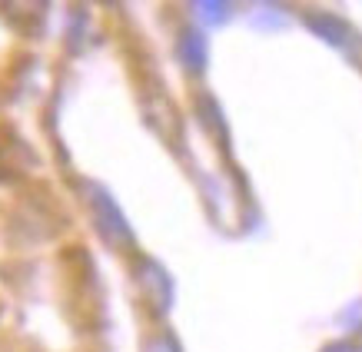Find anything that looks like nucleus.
Masks as SVG:
<instances>
[{
  "instance_id": "nucleus-1",
  "label": "nucleus",
  "mask_w": 362,
  "mask_h": 352,
  "mask_svg": "<svg viewBox=\"0 0 362 352\" xmlns=\"http://www.w3.org/2000/svg\"><path fill=\"white\" fill-rule=\"evenodd\" d=\"M83 189H87L83 196H87L90 216H93V226H97L100 236L110 242L113 250H133V230L123 216V209L117 206V199L97 183H83Z\"/></svg>"
},
{
  "instance_id": "nucleus-2",
  "label": "nucleus",
  "mask_w": 362,
  "mask_h": 352,
  "mask_svg": "<svg viewBox=\"0 0 362 352\" xmlns=\"http://www.w3.org/2000/svg\"><path fill=\"white\" fill-rule=\"evenodd\" d=\"M136 286L143 293V303L153 309V312H166L173 303V286H170V276L160 263L153 259H140L136 263Z\"/></svg>"
},
{
  "instance_id": "nucleus-3",
  "label": "nucleus",
  "mask_w": 362,
  "mask_h": 352,
  "mask_svg": "<svg viewBox=\"0 0 362 352\" xmlns=\"http://www.w3.org/2000/svg\"><path fill=\"white\" fill-rule=\"evenodd\" d=\"M37 163V156L11 127H0V180H17L27 173V166Z\"/></svg>"
},
{
  "instance_id": "nucleus-4",
  "label": "nucleus",
  "mask_w": 362,
  "mask_h": 352,
  "mask_svg": "<svg viewBox=\"0 0 362 352\" xmlns=\"http://www.w3.org/2000/svg\"><path fill=\"white\" fill-rule=\"evenodd\" d=\"M206 37L197 30V27H187V30H180V40H176V60L180 66L187 70V74H203L206 70Z\"/></svg>"
},
{
  "instance_id": "nucleus-5",
  "label": "nucleus",
  "mask_w": 362,
  "mask_h": 352,
  "mask_svg": "<svg viewBox=\"0 0 362 352\" xmlns=\"http://www.w3.org/2000/svg\"><path fill=\"white\" fill-rule=\"evenodd\" d=\"M306 23L319 40H326L332 47H352V40H356V30L346 20H339L336 13H306Z\"/></svg>"
},
{
  "instance_id": "nucleus-6",
  "label": "nucleus",
  "mask_w": 362,
  "mask_h": 352,
  "mask_svg": "<svg viewBox=\"0 0 362 352\" xmlns=\"http://www.w3.org/2000/svg\"><path fill=\"white\" fill-rule=\"evenodd\" d=\"M197 117H199V123L206 127L209 133H220V136H226V123H223V113H220V103L213 97H197Z\"/></svg>"
},
{
  "instance_id": "nucleus-7",
  "label": "nucleus",
  "mask_w": 362,
  "mask_h": 352,
  "mask_svg": "<svg viewBox=\"0 0 362 352\" xmlns=\"http://www.w3.org/2000/svg\"><path fill=\"white\" fill-rule=\"evenodd\" d=\"M197 7V17H203L206 23H223V20H230V13H233V4H213V0H203V4H193Z\"/></svg>"
},
{
  "instance_id": "nucleus-8",
  "label": "nucleus",
  "mask_w": 362,
  "mask_h": 352,
  "mask_svg": "<svg viewBox=\"0 0 362 352\" xmlns=\"http://www.w3.org/2000/svg\"><path fill=\"white\" fill-rule=\"evenodd\" d=\"M143 352H180V346H176V339L170 336V332H156V336L146 339Z\"/></svg>"
},
{
  "instance_id": "nucleus-9",
  "label": "nucleus",
  "mask_w": 362,
  "mask_h": 352,
  "mask_svg": "<svg viewBox=\"0 0 362 352\" xmlns=\"http://www.w3.org/2000/svg\"><path fill=\"white\" fill-rule=\"evenodd\" d=\"M322 352H356V346H349V342H332V346H326Z\"/></svg>"
}]
</instances>
